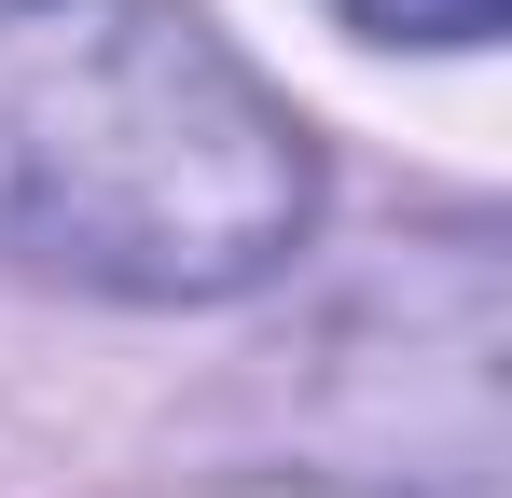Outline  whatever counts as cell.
Masks as SVG:
<instances>
[{
    "label": "cell",
    "instance_id": "cell-1",
    "mask_svg": "<svg viewBox=\"0 0 512 498\" xmlns=\"http://www.w3.org/2000/svg\"><path fill=\"white\" fill-rule=\"evenodd\" d=\"M319 222V153L194 0H0V263L222 305Z\"/></svg>",
    "mask_w": 512,
    "mask_h": 498
},
{
    "label": "cell",
    "instance_id": "cell-2",
    "mask_svg": "<svg viewBox=\"0 0 512 498\" xmlns=\"http://www.w3.org/2000/svg\"><path fill=\"white\" fill-rule=\"evenodd\" d=\"M360 28H388V42H485L512 0H346Z\"/></svg>",
    "mask_w": 512,
    "mask_h": 498
}]
</instances>
